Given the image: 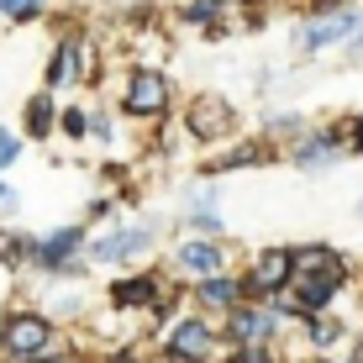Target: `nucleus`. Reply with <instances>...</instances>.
Returning a JSON list of instances; mask_svg holds the SVG:
<instances>
[{
    "label": "nucleus",
    "instance_id": "obj_23",
    "mask_svg": "<svg viewBox=\"0 0 363 363\" xmlns=\"http://www.w3.org/2000/svg\"><path fill=\"white\" fill-rule=\"evenodd\" d=\"M48 316H53L58 321V327H69V321H79L84 316V311H90V295H84V290H69V295H53V300H48Z\"/></svg>",
    "mask_w": 363,
    "mask_h": 363
},
{
    "label": "nucleus",
    "instance_id": "obj_13",
    "mask_svg": "<svg viewBox=\"0 0 363 363\" xmlns=\"http://www.w3.org/2000/svg\"><path fill=\"white\" fill-rule=\"evenodd\" d=\"M290 279H332V284H353V258L337 242L316 237V242H290Z\"/></svg>",
    "mask_w": 363,
    "mask_h": 363
},
{
    "label": "nucleus",
    "instance_id": "obj_31",
    "mask_svg": "<svg viewBox=\"0 0 363 363\" xmlns=\"http://www.w3.org/2000/svg\"><path fill=\"white\" fill-rule=\"evenodd\" d=\"M342 6H358V0H311V11H342Z\"/></svg>",
    "mask_w": 363,
    "mask_h": 363
},
{
    "label": "nucleus",
    "instance_id": "obj_19",
    "mask_svg": "<svg viewBox=\"0 0 363 363\" xmlns=\"http://www.w3.org/2000/svg\"><path fill=\"white\" fill-rule=\"evenodd\" d=\"M58 127V95L37 90L27 95V106H21V143H48Z\"/></svg>",
    "mask_w": 363,
    "mask_h": 363
},
{
    "label": "nucleus",
    "instance_id": "obj_10",
    "mask_svg": "<svg viewBox=\"0 0 363 363\" xmlns=\"http://www.w3.org/2000/svg\"><path fill=\"white\" fill-rule=\"evenodd\" d=\"M242 279V300H274L290 290V242H264L247 253V264L237 269Z\"/></svg>",
    "mask_w": 363,
    "mask_h": 363
},
{
    "label": "nucleus",
    "instance_id": "obj_29",
    "mask_svg": "<svg viewBox=\"0 0 363 363\" xmlns=\"http://www.w3.org/2000/svg\"><path fill=\"white\" fill-rule=\"evenodd\" d=\"M43 6H48V0H0V16H6V21H21V27H27V21L43 16Z\"/></svg>",
    "mask_w": 363,
    "mask_h": 363
},
{
    "label": "nucleus",
    "instance_id": "obj_26",
    "mask_svg": "<svg viewBox=\"0 0 363 363\" xmlns=\"http://www.w3.org/2000/svg\"><path fill=\"white\" fill-rule=\"evenodd\" d=\"M21 153H27V143H21V132L0 121V179H6V174L16 169V164H21Z\"/></svg>",
    "mask_w": 363,
    "mask_h": 363
},
{
    "label": "nucleus",
    "instance_id": "obj_18",
    "mask_svg": "<svg viewBox=\"0 0 363 363\" xmlns=\"http://www.w3.org/2000/svg\"><path fill=\"white\" fill-rule=\"evenodd\" d=\"M347 337H353V321H347L342 311H327V316H306V321H300V342H306V353H316V358H337L347 347Z\"/></svg>",
    "mask_w": 363,
    "mask_h": 363
},
{
    "label": "nucleus",
    "instance_id": "obj_8",
    "mask_svg": "<svg viewBox=\"0 0 363 363\" xmlns=\"http://www.w3.org/2000/svg\"><path fill=\"white\" fill-rule=\"evenodd\" d=\"M284 158L306 174V179H321V174H332V169H342V158H347V143H342V121H311L306 132L295 137L290 147H284Z\"/></svg>",
    "mask_w": 363,
    "mask_h": 363
},
{
    "label": "nucleus",
    "instance_id": "obj_14",
    "mask_svg": "<svg viewBox=\"0 0 363 363\" xmlns=\"http://www.w3.org/2000/svg\"><path fill=\"white\" fill-rule=\"evenodd\" d=\"M164 290H169L164 269H121L116 279L106 284V306L111 311H147Z\"/></svg>",
    "mask_w": 363,
    "mask_h": 363
},
{
    "label": "nucleus",
    "instance_id": "obj_25",
    "mask_svg": "<svg viewBox=\"0 0 363 363\" xmlns=\"http://www.w3.org/2000/svg\"><path fill=\"white\" fill-rule=\"evenodd\" d=\"M21 211H27V195H21V184L0 179V227H16Z\"/></svg>",
    "mask_w": 363,
    "mask_h": 363
},
{
    "label": "nucleus",
    "instance_id": "obj_11",
    "mask_svg": "<svg viewBox=\"0 0 363 363\" xmlns=\"http://www.w3.org/2000/svg\"><path fill=\"white\" fill-rule=\"evenodd\" d=\"M169 227L184 237H227V216H221V190L206 179H195L179 195V206L169 211Z\"/></svg>",
    "mask_w": 363,
    "mask_h": 363
},
{
    "label": "nucleus",
    "instance_id": "obj_17",
    "mask_svg": "<svg viewBox=\"0 0 363 363\" xmlns=\"http://www.w3.org/2000/svg\"><path fill=\"white\" fill-rule=\"evenodd\" d=\"M237 300H242V279H237V269H221V274H211V279L184 284V306L200 311V316H211V321H221Z\"/></svg>",
    "mask_w": 363,
    "mask_h": 363
},
{
    "label": "nucleus",
    "instance_id": "obj_27",
    "mask_svg": "<svg viewBox=\"0 0 363 363\" xmlns=\"http://www.w3.org/2000/svg\"><path fill=\"white\" fill-rule=\"evenodd\" d=\"M116 206H121V195H95V200H84V227H111L116 221Z\"/></svg>",
    "mask_w": 363,
    "mask_h": 363
},
{
    "label": "nucleus",
    "instance_id": "obj_4",
    "mask_svg": "<svg viewBox=\"0 0 363 363\" xmlns=\"http://www.w3.org/2000/svg\"><path fill=\"white\" fill-rule=\"evenodd\" d=\"M221 332L211 316L200 311H174V316L158 327V363H216L221 358Z\"/></svg>",
    "mask_w": 363,
    "mask_h": 363
},
{
    "label": "nucleus",
    "instance_id": "obj_9",
    "mask_svg": "<svg viewBox=\"0 0 363 363\" xmlns=\"http://www.w3.org/2000/svg\"><path fill=\"white\" fill-rule=\"evenodd\" d=\"M216 332H221L227 347H242V342H274V347H279L290 327L279 321V311H274L269 300H237L227 316L216 321Z\"/></svg>",
    "mask_w": 363,
    "mask_h": 363
},
{
    "label": "nucleus",
    "instance_id": "obj_16",
    "mask_svg": "<svg viewBox=\"0 0 363 363\" xmlns=\"http://www.w3.org/2000/svg\"><path fill=\"white\" fill-rule=\"evenodd\" d=\"M279 158V147L269 143V137H247V143H232L227 153H216L211 164H200L195 179H206V184H221L227 174H242V169H264Z\"/></svg>",
    "mask_w": 363,
    "mask_h": 363
},
{
    "label": "nucleus",
    "instance_id": "obj_6",
    "mask_svg": "<svg viewBox=\"0 0 363 363\" xmlns=\"http://www.w3.org/2000/svg\"><path fill=\"white\" fill-rule=\"evenodd\" d=\"M363 32V6H342V11H306L290 32L295 58H321L332 48H347Z\"/></svg>",
    "mask_w": 363,
    "mask_h": 363
},
{
    "label": "nucleus",
    "instance_id": "obj_24",
    "mask_svg": "<svg viewBox=\"0 0 363 363\" xmlns=\"http://www.w3.org/2000/svg\"><path fill=\"white\" fill-rule=\"evenodd\" d=\"M216 363H284V353L274 342H242V347H221Z\"/></svg>",
    "mask_w": 363,
    "mask_h": 363
},
{
    "label": "nucleus",
    "instance_id": "obj_28",
    "mask_svg": "<svg viewBox=\"0 0 363 363\" xmlns=\"http://www.w3.org/2000/svg\"><path fill=\"white\" fill-rule=\"evenodd\" d=\"M53 137L84 143V106H58V127H53Z\"/></svg>",
    "mask_w": 363,
    "mask_h": 363
},
{
    "label": "nucleus",
    "instance_id": "obj_1",
    "mask_svg": "<svg viewBox=\"0 0 363 363\" xmlns=\"http://www.w3.org/2000/svg\"><path fill=\"white\" fill-rule=\"evenodd\" d=\"M169 232V216H132V221H111V227L90 232L84 242V264L90 269H132L147 264L158 253V237Z\"/></svg>",
    "mask_w": 363,
    "mask_h": 363
},
{
    "label": "nucleus",
    "instance_id": "obj_5",
    "mask_svg": "<svg viewBox=\"0 0 363 363\" xmlns=\"http://www.w3.org/2000/svg\"><path fill=\"white\" fill-rule=\"evenodd\" d=\"M116 106H121V116H127V121L158 127V121H169V111H174V79L158 64H132L127 74H121Z\"/></svg>",
    "mask_w": 363,
    "mask_h": 363
},
{
    "label": "nucleus",
    "instance_id": "obj_32",
    "mask_svg": "<svg viewBox=\"0 0 363 363\" xmlns=\"http://www.w3.org/2000/svg\"><path fill=\"white\" fill-rule=\"evenodd\" d=\"M284 363H337V358H316V353H295V358H284Z\"/></svg>",
    "mask_w": 363,
    "mask_h": 363
},
{
    "label": "nucleus",
    "instance_id": "obj_12",
    "mask_svg": "<svg viewBox=\"0 0 363 363\" xmlns=\"http://www.w3.org/2000/svg\"><path fill=\"white\" fill-rule=\"evenodd\" d=\"M232 242L227 237H179V242L169 247V269L164 274H179V279H211V274L232 269Z\"/></svg>",
    "mask_w": 363,
    "mask_h": 363
},
{
    "label": "nucleus",
    "instance_id": "obj_33",
    "mask_svg": "<svg viewBox=\"0 0 363 363\" xmlns=\"http://www.w3.org/2000/svg\"><path fill=\"white\" fill-rule=\"evenodd\" d=\"M358 216H363V200H358Z\"/></svg>",
    "mask_w": 363,
    "mask_h": 363
},
{
    "label": "nucleus",
    "instance_id": "obj_21",
    "mask_svg": "<svg viewBox=\"0 0 363 363\" xmlns=\"http://www.w3.org/2000/svg\"><path fill=\"white\" fill-rule=\"evenodd\" d=\"M306 127H311L306 111H264V137H269L274 147H279V153H284V147H290Z\"/></svg>",
    "mask_w": 363,
    "mask_h": 363
},
{
    "label": "nucleus",
    "instance_id": "obj_7",
    "mask_svg": "<svg viewBox=\"0 0 363 363\" xmlns=\"http://www.w3.org/2000/svg\"><path fill=\"white\" fill-rule=\"evenodd\" d=\"M179 127L184 137H190L195 147H227L237 132H242V116H237V106L227 95H216V90H200L184 100V111H179Z\"/></svg>",
    "mask_w": 363,
    "mask_h": 363
},
{
    "label": "nucleus",
    "instance_id": "obj_2",
    "mask_svg": "<svg viewBox=\"0 0 363 363\" xmlns=\"http://www.w3.org/2000/svg\"><path fill=\"white\" fill-rule=\"evenodd\" d=\"M84 242H90V227L84 221H58V227H43L32 232V253H27V269L43 274L48 284H74L90 274L84 264Z\"/></svg>",
    "mask_w": 363,
    "mask_h": 363
},
{
    "label": "nucleus",
    "instance_id": "obj_20",
    "mask_svg": "<svg viewBox=\"0 0 363 363\" xmlns=\"http://www.w3.org/2000/svg\"><path fill=\"white\" fill-rule=\"evenodd\" d=\"M227 11H232V0H184V11H179V21H190V27H200L206 37H227Z\"/></svg>",
    "mask_w": 363,
    "mask_h": 363
},
{
    "label": "nucleus",
    "instance_id": "obj_30",
    "mask_svg": "<svg viewBox=\"0 0 363 363\" xmlns=\"http://www.w3.org/2000/svg\"><path fill=\"white\" fill-rule=\"evenodd\" d=\"M342 143H347V153L363 158V111H353V121L342 127Z\"/></svg>",
    "mask_w": 363,
    "mask_h": 363
},
{
    "label": "nucleus",
    "instance_id": "obj_3",
    "mask_svg": "<svg viewBox=\"0 0 363 363\" xmlns=\"http://www.w3.org/2000/svg\"><path fill=\"white\" fill-rule=\"evenodd\" d=\"M64 342V327L43 306H11L0 311V363H27L43 358Z\"/></svg>",
    "mask_w": 363,
    "mask_h": 363
},
{
    "label": "nucleus",
    "instance_id": "obj_22",
    "mask_svg": "<svg viewBox=\"0 0 363 363\" xmlns=\"http://www.w3.org/2000/svg\"><path fill=\"white\" fill-rule=\"evenodd\" d=\"M27 253H32V232L0 227V264H6L11 274H27Z\"/></svg>",
    "mask_w": 363,
    "mask_h": 363
},
{
    "label": "nucleus",
    "instance_id": "obj_15",
    "mask_svg": "<svg viewBox=\"0 0 363 363\" xmlns=\"http://www.w3.org/2000/svg\"><path fill=\"white\" fill-rule=\"evenodd\" d=\"M90 69H95V53L84 48V37L64 32V43L53 48V58H48V69H43V90L58 95V90H69V84L90 79Z\"/></svg>",
    "mask_w": 363,
    "mask_h": 363
}]
</instances>
